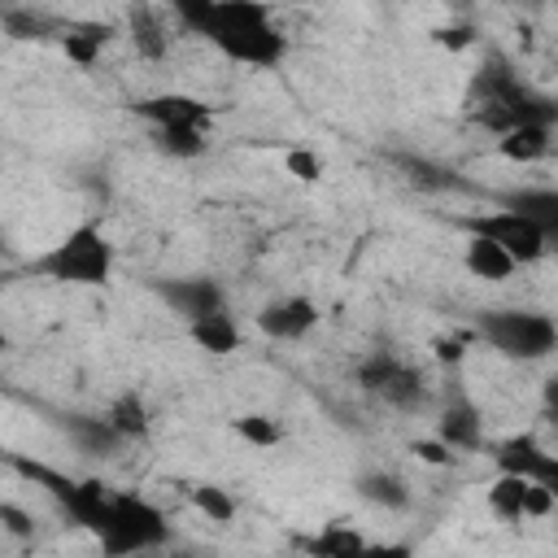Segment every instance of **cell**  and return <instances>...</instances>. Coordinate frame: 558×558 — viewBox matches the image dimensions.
Masks as SVG:
<instances>
[{"instance_id":"7c38bea8","label":"cell","mask_w":558,"mask_h":558,"mask_svg":"<svg viewBox=\"0 0 558 558\" xmlns=\"http://www.w3.org/2000/svg\"><path fill=\"white\" fill-rule=\"evenodd\" d=\"M436 440L449 453H480V449H488L484 445V414H480V405L471 401L466 388H449L445 392L440 414H436Z\"/></svg>"},{"instance_id":"52a82bcc","label":"cell","mask_w":558,"mask_h":558,"mask_svg":"<svg viewBox=\"0 0 558 558\" xmlns=\"http://www.w3.org/2000/svg\"><path fill=\"white\" fill-rule=\"evenodd\" d=\"M353 384L375 397L379 405L397 410V414H423L432 405V384L427 375L397 349H371L357 366H353Z\"/></svg>"},{"instance_id":"ffe728a7","label":"cell","mask_w":558,"mask_h":558,"mask_svg":"<svg viewBox=\"0 0 558 558\" xmlns=\"http://www.w3.org/2000/svg\"><path fill=\"white\" fill-rule=\"evenodd\" d=\"M301 549H305L310 558H357V554L366 549V536L336 519V523L318 527L314 536H301Z\"/></svg>"},{"instance_id":"5bb4252c","label":"cell","mask_w":558,"mask_h":558,"mask_svg":"<svg viewBox=\"0 0 558 558\" xmlns=\"http://www.w3.org/2000/svg\"><path fill=\"white\" fill-rule=\"evenodd\" d=\"M493 205L532 222L545 235L549 253L558 248V187H506V192H493Z\"/></svg>"},{"instance_id":"6da1fadb","label":"cell","mask_w":558,"mask_h":558,"mask_svg":"<svg viewBox=\"0 0 558 558\" xmlns=\"http://www.w3.org/2000/svg\"><path fill=\"white\" fill-rule=\"evenodd\" d=\"M174 22L187 35H201L214 52L235 65L275 70L288 57V35L275 22L270 4L257 0H174Z\"/></svg>"},{"instance_id":"cb8c5ba5","label":"cell","mask_w":558,"mask_h":558,"mask_svg":"<svg viewBox=\"0 0 558 558\" xmlns=\"http://www.w3.org/2000/svg\"><path fill=\"white\" fill-rule=\"evenodd\" d=\"M392 166L405 174V183H414V187H423V192H449V187H458V174L445 170V166H436V161H427V157L392 153Z\"/></svg>"},{"instance_id":"4dcf8cb0","label":"cell","mask_w":558,"mask_h":558,"mask_svg":"<svg viewBox=\"0 0 558 558\" xmlns=\"http://www.w3.org/2000/svg\"><path fill=\"white\" fill-rule=\"evenodd\" d=\"M541 418L558 432V375H549V379L541 384Z\"/></svg>"},{"instance_id":"d6a6232c","label":"cell","mask_w":558,"mask_h":558,"mask_svg":"<svg viewBox=\"0 0 558 558\" xmlns=\"http://www.w3.org/2000/svg\"><path fill=\"white\" fill-rule=\"evenodd\" d=\"M414 453H418L423 462H432V466H445V462H453V453H449L440 440H418V445H414Z\"/></svg>"},{"instance_id":"e575fe53","label":"cell","mask_w":558,"mask_h":558,"mask_svg":"<svg viewBox=\"0 0 558 558\" xmlns=\"http://www.w3.org/2000/svg\"><path fill=\"white\" fill-rule=\"evenodd\" d=\"M462 353H466L462 340H436V357L440 362H462Z\"/></svg>"},{"instance_id":"d4e9b609","label":"cell","mask_w":558,"mask_h":558,"mask_svg":"<svg viewBox=\"0 0 558 558\" xmlns=\"http://www.w3.org/2000/svg\"><path fill=\"white\" fill-rule=\"evenodd\" d=\"M187 336H192V344H196V349H205V353H214V357H227V353H235V349H240V323H235L231 314L205 318V323L187 327Z\"/></svg>"},{"instance_id":"3957f363","label":"cell","mask_w":558,"mask_h":558,"mask_svg":"<svg viewBox=\"0 0 558 558\" xmlns=\"http://www.w3.org/2000/svg\"><path fill=\"white\" fill-rule=\"evenodd\" d=\"M113 266H118V248L96 218L70 227L57 244H48L39 257L26 262L35 279H48L61 288H105L113 279Z\"/></svg>"},{"instance_id":"836d02e7","label":"cell","mask_w":558,"mask_h":558,"mask_svg":"<svg viewBox=\"0 0 558 558\" xmlns=\"http://www.w3.org/2000/svg\"><path fill=\"white\" fill-rule=\"evenodd\" d=\"M436 39H440L445 48H466V44H475V35H471L466 26H453V31H436Z\"/></svg>"},{"instance_id":"8992f818","label":"cell","mask_w":558,"mask_h":558,"mask_svg":"<svg viewBox=\"0 0 558 558\" xmlns=\"http://www.w3.org/2000/svg\"><path fill=\"white\" fill-rule=\"evenodd\" d=\"M166 545H170L166 514L148 497H140L131 488H118L113 493V506H109V519L96 532L100 558H153Z\"/></svg>"},{"instance_id":"484cf974","label":"cell","mask_w":558,"mask_h":558,"mask_svg":"<svg viewBox=\"0 0 558 558\" xmlns=\"http://www.w3.org/2000/svg\"><path fill=\"white\" fill-rule=\"evenodd\" d=\"M109 44V26H70L65 35H61V52L74 61V65H83V70H92L96 65V57H100V48Z\"/></svg>"},{"instance_id":"83f0119b","label":"cell","mask_w":558,"mask_h":558,"mask_svg":"<svg viewBox=\"0 0 558 558\" xmlns=\"http://www.w3.org/2000/svg\"><path fill=\"white\" fill-rule=\"evenodd\" d=\"M192 501H196V510H205L214 523H231V519H235V501L227 497V488L201 484V488H192Z\"/></svg>"},{"instance_id":"f546056e","label":"cell","mask_w":558,"mask_h":558,"mask_svg":"<svg viewBox=\"0 0 558 558\" xmlns=\"http://www.w3.org/2000/svg\"><path fill=\"white\" fill-rule=\"evenodd\" d=\"M357 558H414V549L405 541H366Z\"/></svg>"},{"instance_id":"4fadbf2b","label":"cell","mask_w":558,"mask_h":558,"mask_svg":"<svg viewBox=\"0 0 558 558\" xmlns=\"http://www.w3.org/2000/svg\"><path fill=\"white\" fill-rule=\"evenodd\" d=\"M135 118L148 122V131H166V126H205L214 131V105H205L201 96L187 92H157V96H140Z\"/></svg>"},{"instance_id":"7402d4cb","label":"cell","mask_w":558,"mask_h":558,"mask_svg":"<svg viewBox=\"0 0 558 558\" xmlns=\"http://www.w3.org/2000/svg\"><path fill=\"white\" fill-rule=\"evenodd\" d=\"M497 153L506 161H514V166L545 161L554 153V131H545V126H519V131H510V135L497 140Z\"/></svg>"},{"instance_id":"277c9868","label":"cell","mask_w":558,"mask_h":558,"mask_svg":"<svg viewBox=\"0 0 558 558\" xmlns=\"http://www.w3.org/2000/svg\"><path fill=\"white\" fill-rule=\"evenodd\" d=\"M471 336L506 362H545L558 349V318L527 305H497L471 318Z\"/></svg>"},{"instance_id":"7a4b0ae2","label":"cell","mask_w":558,"mask_h":558,"mask_svg":"<svg viewBox=\"0 0 558 558\" xmlns=\"http://www.w3.org/2000/svg\"><path fill=\"white\" fill-rule=\"evenodd\" d=\"M466 118L497 140L519 126H545L558 131V96L527 83L501 52H488L480 70L466 83Z\"/></svg>"},{"instance_id":"1f68e13d","label":"cell","mask_w":558,"mask_h":558,"mask_svg":"<svg viewBox=\"0 0 558 558\" xmlns=\"http://www.w3.org/2000/svg\"><path fill=\"white\" fill-rule=\"evenodd\" d=\"M0 519H4V527H9L13 536H31V532H35V527H31V519H26L13 501H4V506H0Z\"/></svg>"},{"instance_id":"ba28073f","label":"cell","mask_w":558,"mask_h":558,"mask_svg":"<svg viewBox=\"0 0 558 558\" xmlns=\"http://www.w3.org/2000/svg\"><path fill=\"white\" fill-rule=\"evenodd\" d=\"M466 235H475V240H488V244H497L501 253H510L519 266H536L545 253H549V244H545V235L532 227V222H523L519 214H510V209H475V214H462V218H453Z\"/></svg>"},{"instance_id":"ac0fdd59","label":"cell","mask_w":558,"mask_h":558,"mask_svg":"<svg viewBox=\"0 0 558 558\" xmlns=\"http://www.w3.org/2000/svg\"><path fill=\"white\" fill-rule=\"evenodd\" d=\"M353 488H357L362 501H371V506H379V510H388V514H401V510L414 506V488H410L397 471H388V466H371V471H362Z\"/></svg>"},{"instance_id":"f1b7e54d","label":"cell","mask_w":558,"mask_h":558,"mask_svg":"<svg viewBox=\"0 0 558 558\" xmlns=\"http://www.w3.org/2000/svg\"><path fill=\"white\" fill-rule=\"evenodd\" d=\"M283 166H288V174H296L301 183L323 179V157H318V153H310V148H292V153L283 157Z\"/></svg>"},{"instance_id":"d590c367","label":"cell","mask_w":558,"mask_h":558,"mask_svg":"<svg viewBox=\"0 0 558 558\" xmlns=\"http://www.w3.org/2000/svg\"><path fill=\"white\" fill-rule=\"evenodd\" d=\"M179 558H183V554H179Z\"/></svg>"},{"instance_id":"d6986e66","label":"cell","mask_w":558,"mask_h":558,"mask_svg":"<svg viewBox=\"0 0 558 558\" xmlns=\"http://www.w3.org/2000/svg\"><path fill=\"white\" fill-rule=\"evenodd\" d=\"M105 418L113 423V432H118L126 445H131V440H148V432H153V410H148V401H144L140 388L118 392V397L109 401Z\"/></svg>"},{"instance_id":"2e32d148","label":"cell","mask_w":558,"mask_h":558,"mask_svg":"<svg viewBox=\"0 0 558 558\" xmlns=\"http://www.w3.org/2000/svg\"><path fill=\"white\" fill-rule=\"evenodd\" d=\"M126 35H131V48L140 61H166L170 52V22L161 9L153 4H131L126 9Z\"/></svg>"},{"instance_id":"30bf717a","label":"cell","mask_w":558,"mask_h":558,"mask_svg":"<svg viewBox=\"0 0 558 558\" xmlns=\"http://www.w3.org/2000/svg\"><path fill=\"white\" fill-rule=\"evenodd\" d=\"M488 458L497 462V471L506 475H527L545 488V497L554 501L558 510V449H545L536 436L519 432V436H506L497 445H488Z\"/></svg>"},{"instance_id":"e0dca14e","label":"cell","mask_w":558,"mask_h":558,"mask_svg":"<svg viewBox=\"0 0 558 558\" xmlns=\"http://www.w3.org/2000/svg\"><path fill=\"white\" fill-rule=\"evenodd\" d=\"M57 427L70 436L74 449H83L92 458H109V453H118L126 445L105 414H57Z\"/></svg>"},{"instance_id":"9a60e30c","label":"cell","mask_w":558,"mask_h":558,"mask_svg":"<svg viewBox=\"0 0 558 558\" xmlns=\"http://www.w3.org/2000/svg\"><path fill=\"white\" fill-rule=\"evenodd\" d=\"M488 510L497 514V519H506V523H523L527 514H545V510H554V501L545 497V488L536 484V480H527V475H497V484L488 488Z\"/></svg>"},{"instance_id":"603a6c76","label":"cell","mask_w":558,"mask_h":558,"mask_svg":"<svg viewBox=\"0 0 558 558\" xmlns=\"http://www.w3.org/2000/svg\"><path fill=\"white\" fill-rule=\"evenodd\" d=\"M153 148L174 161H196L209 148V131L205 126H166V131H153Z\"/></svg>"},{"instance_id":"44dd1931","label":"cell","mask_w":558,"mask_h":558,"mask_svg":"<svg viewBox=\"0 0 558 558\" xmlns=\"http://www.w3.org/2000/svg\"><path fill=\"white\" fill-rule=\"evenodd\" d=\"M462 266H466L475 279H488V283H506V279L519 270V262H514L510 253H501L497 244H488V240H475V235H466V253H462Z\"/></svg>"},{"instance_id":"8fae6325","label":"cell","mask_w":558,"mask_h":558,"mask_svg":"<svg viewBox=\"0 0 558 558\" xmlns=\"http://www.w3.org/2000/svg\"><path fill=\"white\" fill-rule=\"evenodd\" d=\"M318 301H310L305 292H283V296H270L257 314H253V323H257V331L266 336V340H279V344H296V340H305L314 327H318Z\"/></svg>"},{"instance_id":"4316f807","label":"cell","mask_w":558,"mask_h":558,"mask_svg":"<svg viewBox=\"0 0 558 558\" xmlns=\"http://www.w3.org/2000/svg\"><path fill=\"white\" fill-rule=\"evenodd\" d=\"M231 427H235V436H244L253 449H275V445L288 436L283 423L270 418V414H244V418H235Z\"/></svg>"},{"instance_id":"9c48e42d","label":"cell","mask_w":558,"mask_h":558,"mask_svg":"<svg viewBox=\"0 0 558 558\" xmlns=\"http://www.w3.org/2000/svg\"><path fill=\"white\" fill-rule=\"evenodd\" d=\"M148 288L174 318H183V327H196V323L218 318V314H231L227 288L214 275H166V279H148Z\"/></svg>"},{"instance_id":"5b68a950","label":"cell","mask_w":558,"mask_h":558,"mask_svg":"<svg viewBox=\"0 0 558 558\" xmlns=\"http://www.w3.org/2000/svg\"><path fill=\"white\" fill-rule=\"evenodd\" d=\"M9 462H13V471H22L26 480H35V484L52 497V506H57L74 527H83V532L96 541V532H100L105 519H109V506H113L118 484H105V480H96V475H70V471H57V466L31 462V458H9Z\"/></svg>"}]
</instances>
